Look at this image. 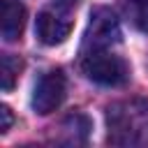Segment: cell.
I'll use <instances>...</instances> for the list:
<instances>
[{"label": "cell", "mask_w": 148, "mask_h": 148, "mask_svg": "<svg viewBox=\"0 0 148 148\" xmlns=\"http://www.w3.org/2000/svg\"><path fill=\"white\" fill-rule=\"evenodd\" d=\"M109 141L118 146H148V99H127L106 111Z\"/></svg>", "instance_id": "6da1fadb"}, {"label": "cell", "mask_w": 148, "mask_h": 148, "mask_svg": "<svg viewBox=\"0 0 148 148\" xmlns=\"http://www.w3.org/2000/svg\"><path fill=\"white\" fill-rule=\"evenodd\" d=\"M81 69L83 74L97 83V86H106V88H118L130 79V67L123 58L109 53L106 49H97V51H88L81 60Z\"/></svg>", "instance_id": "7a4b0ae2"}, {"label": "cell", "mask_w": 148, "mask_h": 148, "mask_svg": "<svg viewBox=\"0 0 148 148\" xmlns=\"http://www.w3.org/2000/svg\"><path fill=\"white\" fill-rule=\"evenodd\" d=\"M118 42H120V25L116 14L109 7H95L90 12V21L83 35V53L109 49L111 44H118Z\"/></svg>", "instance_id": "3957f363"}, {"label": "cell", "mask_w": 148, "mask_h": 148, "mask_svg": "<svg viewBox=\"0 0 148 148\" xmlns=\"http://www.w3.org/2000/svg\"><path fill=\"white\" fill-rule=\"evenodd\" d=\"M65 95H67L65 74H62L60 69H51V72L42 74V79L37 81V86H35V90H32L30 104H32L35 113L46 116V113L56 111V109L62 104Z\"/></svg>", "instance_id": "277c9868"}, {"label": "cell", "mask_w": 148, "mask_h": 148, "mask_svg": "<svg viewBox=\"0 0 148 148\" xmlns=\"http://www.w3.org/2000/svg\"><path fill=\"white\" fill-rule=\"evenodd\" d=\"M72 18L67 14L65 7H56V9H44L37 14V23H35V35L42 44L46 46H56L62 44L69 32H72Z\"/></svg>", "instance_id": "5b68a950"}, {"label": "cell", "mask_w": 148, "mask_h": 148, "mask_svg": "<svg viewBox=\"0 0 148 148\" xmlns=\"http://www.w3.org/2000/svg\"><path fill=\"white\" fill-rule=\"evenodd\" d=\"M25 28V7L18 0H0V32L5 42H16Z\"/></svg>", "instance_id": "8992f818"}, {"label": "cell", "mask_w": 148, "mask_h": 148, "mask_svg": "<svg viewBox=\"0 0 148 148\" xmlns=\"http://www.w3.org/2000/svg\"><path fill=\"white\" fill-rule=\"evenodd\" d=\"M125 14L136 30L148 32V0H125Z\"/></svg>", "instance_id": "52a82bcc"}, {"label": "cell", "mask_w": 148, "mask_h": 148, "mask_svg": "<svg viewBox=\"0 0 148 148\" xmlns=\"http://www.w3.org/2000/svg\"><path fill=\"white\" fill-rule=\"evenodd\" d=\"M23 62L21 58L12 56V53H5L2 56V62H0V79H2V90H12L14 88V81L18 79V72H21Z\"/></svg>", "instance_id": "ba28073f"}, {"label": "cell", "mask_w": 148, "mask_h": 148, "mask_svg": "<svg viewBox=\"0 0 148 148\" xmlns=\"http://www.w3.org/2000/svg\"><path fill=\"white\" fill-rule=\"evenodd\" d=\"M62 130L69 134V143H83L81 141V136H76V132H81L83 136H88V130H90V120L83 116V113H74V116H69V118H65L62 120Z\"/></svg>", "instance_id": "9c48e42d"}, {"label": "cell", "mask_w": 148, "mask_h": 148, "mask_svg": "<svg viewBox=\"0 0 148 148\" xmlns=\"http://www.w3.org/2000/svg\"><path fill=\"white\" fill-rule=\"evenodd\" d=\"M0 118H2V123H0V132L5 134V132H9V127H12V123H14L9 106H0Z\"/></svg>", "instance_id": "30bf717a"}, {"label": "cell", "mask_w": 148, "mask_h": 148, "mask_svg": "<svg viewBox=\"0 0 148 148\" xmlns=\"http://www.w3.org/2000/svg\"><path fill=\"white\" fill-rule=\"evenodd\" d=\"M56 2H58L60 7H65V9H69V7H74L79 0H56Z\"/></svg>", "instance_id": "8fae6325"}]
</instances>
